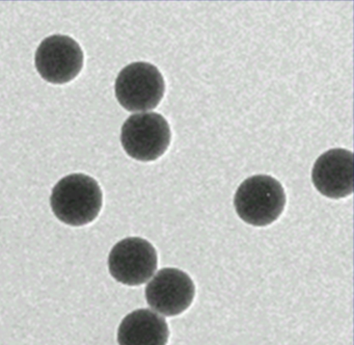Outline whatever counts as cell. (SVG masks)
I'll return each instance as SVG.
<instances>
[{
    "label": "cell",
    "mask_w": 354,
    "mask_h": 345,
    "mask_svg": "<svg viewBox=\"0 0 354 345\" xmlns=\"http://www.w3.org/2000/svg\"><path fill=\"white\" fill-rule=\"evenodd\" d=\"M234 206L246 224L265 227L272 224L283 213L286 193L281 183L267 175L250 177L238 187Z\"/></svg>",
    "instance_id": "cell-2"
},
{
    "label": "cell",
    "mask_w": 354,
    "mask_h": 345,
    "mask_svg": "<svg viewBox=\"0 0 354 345\" xmlns=\"http://www.w3.org/2000/svg\"><path fill=\"white\" fill-rule=\"evenodd\" d=\"M312 180L319 193L330 199L348 197L353 191V154L331 149L315 162Z\"/></svg>",
    "instance_id": "cell-8"
},
{
    "label": "cell",
    "mask_w": 354,
    "mask_h": 345,
    "mask_svg": "<svg viewBox=\"0 0 354 345\" xmlns=\"http://www.w3.org/2000/svg\"><path fill=\"white\" fill-rule=\"evenodd\" d=\"M84 60L80 44L64 35L43 39L35 56L39 74L53 85H64L76 78L82 70Z\"/></svg>",
    "instance_id": "cell-6"
},
{
    "label": "cell",
    "mask_w": 354,
    "mask_h": 345,
    "mask_svg": "<svg viewBox=\"0 0 354 345\" xmlns=\"http://www.w3.org/2000/svg\"><path fill=\"white\" fill-rule=\"evenodd\" d=\"M196 286L186 272L177 268L159 270L146 287L149 306L165 316L183 313L194 301Z\"/></svg>",
    "instance_id": "cell-7"
},
{
    "label": "cell",
    "mask_w": 354,
    "mask_h": 345,
    "mask_svg": "<svg viewBox=\"0 0 354 345\" xmlns=\"http://www.w3.org/2000/svg\"><path fill=\"white\" fill-rule=\"evenodd\" d=\"M169 123L156 112L130 116L121 130V143L130 157L153 161L165 154L171 143Z\"/></svg>",
    "instance_id": "cell-4"
},
{
    "label": "cell",
    "mask_w": 354,
    "mask_h": 345,
    "mask_svg": "<svg viewBox=\"0 0 354 345\" xmlns=\"http://www.w3.org/2000/svg\"><path fill=\"white\" fill-rule=\"evenodd\" d=\"M115 91L118 101L128 112L152 110L165 95V79L152 64L133 62L118 75Z\"/></svg>",
    "instance_id": "cell-3"
},
{
    "label": "cell",
    "mask_w": 354,
    "mask_h": 345,
    "mask_svg": "<svg viewBox=\"0 0 354 345\" xmlns=\"http://www.w3.org/2000/svg\"><path fill=\"white\" fill-rule=\"evenodd\" d=\"M158 265L155 247L146 239L128 237L119 241L109 256V269L118 282L140 286L152 278Z\"/></svg>",
    "instance_id": "cell-5"
},
{
    "label": "cell",
    "mask_w": 354,
    "mask_h": 345,
    "mask_svg": "<svg viewBox=\"0 0 354 345\" xmlns=\"http://www.w3.org/2000/svg\"><path fill=\"white\" fill-rule=\"evenodd\" d=\"M169 338L165 318L148 309L128 314L118 330L119 345H167Z\"/></svg>",
    "instance_id": "cell-9"
},
{
    "label": "cell",
    "mask_w": 354,
    "mask_h": 345,
    "mask_svg": "<svg viewBox=\"0 0 354 345\" xmlns=\"http://www.w3.org/2000/svg\"><path fill=\"white\" fill-rule=\"evenodd\" d=\"M103 204L98 182L84 174L64 177L53 189L50 205L53 213L64 224L82 227L96 220Z\"/></svg>",
    "instance_id": "cell-1"
}]
</instances>
